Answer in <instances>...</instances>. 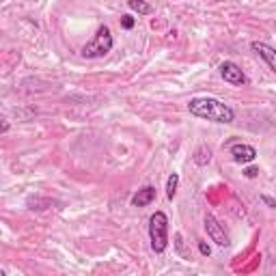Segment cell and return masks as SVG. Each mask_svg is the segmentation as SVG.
Here are the masks:
<instances>
[{"mask_svg":"<svg viewBox=\"0 0 276 276\" xmlns=\"http://www.w3.org/2000/svg\"><path fill=\"white\" fill-rule=\"evenodd\" d=\"M188 113L212 123H222V126L235 121V110L216 97H194L188 102Z\"/></svg>","mask_w":276,"mask_h":276,"instance_id":"1","label":"cell"},{"mask_svg":"<svg viewBox=\"0 0 276 276\" xmlns=\"http://www.w3.org/2000/svg\"><path fill=\"white\" fill-rule=\"evenodd\" d=\"M149 240L151 251L157 255L168 248V216L164 212H155L149 218Z\"/></svg>","mask_w":276,"mask_h":276,"instance_id":"2","label":"cell"},{"mask_svg":"<svg viewBox=\"0 0 276 276\" xmlns=\"http://www.w3.org/2000/svg\"><path fill=\"white\" fill-rule=\"evenodd\" d=\"M113 48H115V39L110 35V28L108 26H100L95 32V37L84 45L80 54L84 58H104L108 52H113Z\"/></svg>","mask_w":276,"mask_h":276,"instance_id":"3","label":"cell"},{"mask_svg":"<svg viewBox=\"0 0 276 276\" xmlns=\"http://www.w3.org/2000/svg\"><path fill=\"white\" fill-rule=\"evenodd\" d=\"M203 227H205L209 240H212L216 246L227 248L229 244H231V240H229V233L225 231V227H222L220 222L216 220L214 214H205V218H203Z\"/></svg>","mask_w":276,"mask_h":276,"instance_id":"4","label":"cell"},{"mask_svg":"<svg viewBox=\"0 0 276 276\" xmlns=\"http://www.w3.org/2000/svg\"><path fill=\"white\" fill-rule=\"evenodd\" d=\"M220 76H222V80L233 84V87H244V84H248L246 74L242 71L240 65L233 63V61H225L220 65Z\"/></svg>","mask_w":276,"mask_h":276,"instance_id":"5","label":"cell"},{"mask_svg":"<svg viewBox=\"0 0 276 276\" xmlns=\"http://www.w3.org/2000/svg\"><path fill=\"white\" fill-rule=\"evenodd\" d=\"M231 155H233V162L238 164H251L257 160V149L253 144H246V142H235L231 144Z\"/></svg>","mask_w":276,"mask_h":276,"instance_id":"6","label":"cell"},{"mask_svg":"<svg viewBox=\"0 0 276 276\" xmlns=\"http://www.w3.org/2000/svg\"><path fill=\"white\" fill-rule=\"evenodd\" d=\"M251 50L255 52V54H259L264 61L268 63V67H270L274 74H276V50L272 48V45H268L264 41H253L251 43Z\"/></svg>","mask_w":276,"mask_h":276,"instance_id":"7","label":"cell"},{"mask_svg":"<svg viewBox=\"0 0 276 276\" xmlns=\"http://www.w3.org/2000/svg\"><path fill=\"white\" fill-rule=\"evenodd\" d=\"M155 201V188L153 186H144L132 196V205L134 207H147Z\"/></svg>","mask_w":276,"mask_h":276,"instance_id":"8","label":"cell"},{"mask_svg":"<svg viewBox=\"0 0 276 276\" xmlns=\"http://www.w3.org/2000/svg\"><path fill=\"white\" fill-rule=\"evenodd\" d=\"M192 160H194L196 166H205V164H209V160H212V151H209V147H203L201 144V147L194 151Z\"/></svg>","mask_w":276,"mask_h":276,"instance_id":"9","label":"cell"},{"mask_svg":"<svg viewBox=\"0 0 276 276\" xmlns=\"http://www.w3.org/2000/svg\"><path fill=\"white\" fill-rule=\"evenodd\" d=\"M128 6L132 11H136L138 15H149V13L153 11V6L149 2H144V0H128Z\"/></svg>","mask_w":276,"mask_h":276,"instance_id":"10","label":"cell"},{"mask_svg":"<svg viewBox=\"0 0 276 276\" xmlns=\"http://www.w3.org/2000/svg\"><path fill=\"white\" fill-rule=\"evenodd\" d=\"M177 186H179V175H177V173H170L168 181H166V196H168V199H175Z\"/></svg>","mask_w":276,"mask_h":276,"instance_id":"11","label":"cell"},{"mask_svg":"<svg viewBox=\"0 0 276 276\" xmlns=\"http://www.w3.org/2000/svg\"><path fill=\"white\" fill-rule=\"evenodd\" d=\"M121 26L126 30H132L134 26H136V19L132 17V15H121Z\"/></svg>","mask_w":276,"mask_h":276,"instance_id":"12","label":"cell"},{"mask_svg":"<svg viewBox=\"0 0 276 276\" xmlns=\"http://www.w3.org/2000/svg\"><path fill=\"white\" fill-rule=\"evenodd\" d=\"M199 251H201L203 257H209V255H212V248H209V244H205V242H199Z\"/></svg>","mask_w":276,"mask_h":276,"instance_id":"13","label":"cell"},{"mask_svg":"<svg viewBox=\"0 0 276 276\" xmlns=\"http://www.w3.org/2000/svg\"><path fill=\"white\" fill-rule=\"evenodd\" d=\"M257 175H259V168H255V166H251V168L244 170V177H248V179H255Z\"/></svg>","mask_w":276,"mask_h":276,"instance_id":"14","label":"cell"},{"mask_svg":"<svg viewBox=\"0 0 276 276\" xmlns=\"http://www.w3.org/2000/svg\"><path fill=\"white\" fill-rule=\"evenodd\" d=\"M259 199H261V201H264V203H266V205H268V207H272V209L276 207V201L272 199V196H266V194H261V196H259Z\"/></svg>","mask_w":276,"mask_h":276,"instance_id":"15","label":"cell"},{"mask_svg":"<svg viewBox=\"0 0 276 276\" xmlns=\"http://www.w3.org/2000/svg\"><path fill=\"white\" fill-rule=\"evenodd\" d=\"M6 132H9V121L2 123V134H6Z\"/></svg>","mask_w":276,"mask_h":276,"instance_id":"16","label":"cell"}]
</instances>
